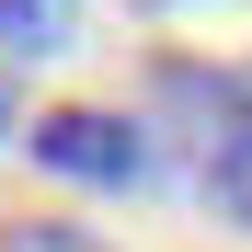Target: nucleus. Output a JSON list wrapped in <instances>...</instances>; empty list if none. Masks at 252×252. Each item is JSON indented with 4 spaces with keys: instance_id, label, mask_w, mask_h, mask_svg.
Returning <instances> with one entry per match:
<instances>
[{
    "instance_id": "nucleus-6",
    "label": "nucleus",
    "mask_w": 252,
    "mask_h": 252,
    "mask_svg": "<svg viewBox=\"0 0 252 252\" xmlns=\"http://www.w3.org/2000/svg\"><path fill=\"white\" fill-rule=\"evenodd\" d=\"M149 12H172V0H149Z\"/></svg>"
},
{
    "instance_id": "nucleus-2",
    "label": "nucleus",
    "mask_w": 252,
    "mask_h": 252,
    "mask_svg": "<svg viewBox=\"0 0 252 252\" xmlns=\"http://www.w3.org/2000/svg\"><path fill=\"white\" fill-rule=\"evenodd\" d=\"M80 34V0H0V58H58Z\"/></svg>"
},
{
    "instance_id": "nucleus-4",
    "label": "nucleus",
    "mask_w": 252,
    "mask_h": 252,
    "mask_svg": "<svg viewBox=\"0 0 252 252\" xmlns=\"http://www.w3.org/2000/svg\"><path fill=\"white\" fill-rule=\"evenodd\" d=\"M0 252H115V241L80 229V218H34L23 206V218H0Z\"/></svg>"
},
{
    "instance_id": "nucleus-1",
    "label": "nucleus",
    "mask_w": 252,
    "mask_h": 252,
    "mask_svg": "<svg viewBox=\"0 0 252 252\" xmlns=\"http://www.w3.org/2000/svg\"><path fill=\"white\" fill-rule=\"evenodd\" d=\"M23 149L46 160V172H69V184H138V172H149V138H138L115 103H46Z\"/></svg>"
},
{
    "instance_id": "nucleus-5",
    "label": "nucleus",
    "mask_w": 252,
    "mask_h": 252,
    "mask_svg": "<svg viewBox=\"0 0 252 252\" xmlns=\"http://www.w3.org/2000/svg\"><path fill=\"white\" fill-rule=\"evenodd\" d=\"M0 138H12V92H0Z\"/></svg>"
},
{
    "instance_id": "nucleus-3",
    "label": "nucleus",
    "mask_w": 252,
    "mask_h": 252,
    "mask_svg": "<svg viewBox=\"0 0 252 252\" xmlns=\"http://www.w3.org/2000/svg\"><path fill=\"white\" fill-rule=\"evenodd\" d=\"M206 206H218V218H241V229H252V115H241V126H218V138H206Z\"/></svg>"
}]
</instances>
